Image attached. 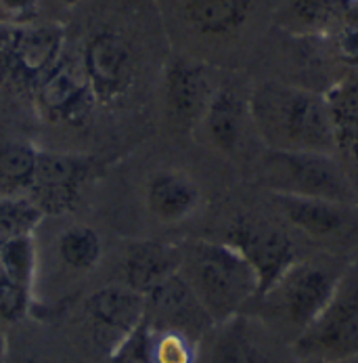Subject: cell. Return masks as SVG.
I'll return each instance as SVG.
<instances>
[{"mask_svg":"<svg viewBox=\"0 0 358 363\" xmlns=\"http://www.w3.org/2000/svg\"><path fill=\"white\" fill-rule=\"evenodd\" d=\"M32 288L11 281L0 273V323H15L28 315Z\"/></svg>","mask_w":358,"mask_h":363,"instance_id":"f1b7e54d","label":"cell"},{"mask_svg":"<svg viewBox=\"0 0 358 363\" xmlns=\"http://www.w3.org/2000/svg\"><path fill=\"white\" fill-rule=\"evenodd\" d=\"M266 0H176L185 26L204 38H231L248 28Z\"/></svg>","mask_w":358,"mask_h":363,"instance_id":"e0dca14e","label":"cell"},{"mask_svg":"<svg viewBox=\"0 0 358 363\" xmlns=\"http://www.w3.org/2000/svg\"><path fill=\"white\" fill-rule=\"evenodd\" d=\"M40 150L15 139H0V196H25L38 166Z\"/></svg>","mask_w":358,"mask_h":363,"instance_id":"7402d4cb","label":"cell"},{"mask_svg":"<svg viewBox=\"0 0 358 363\" xmlns=\"http://www.w3.org/2000/svg\"><path fill=\"white\" fill-rule=\"evenodd\" d=\"M145 323L154 330L180 332L202 342L216 325L187 279L176 273L145 296Z\"/></svg>","mask_w":358,"mask_h":363,"instance_id":"4fadbf2b","label":"cell"},{"mask_svg":"<svg viewBox=\"0 0 358 363\" xmlns=\"http://www.w3.org/2000/svg\"><path fill=\"white\" fill-rule=\"evenodd\" d=\"M325 101L331 116L335 156L348 170L358 191V74L337 80L325 93Z\"/></svg>","mask_w":358,"mask_h":363,"instance_id":"ffe728a7","label":"cell"},{"mask_svg":"<svg viewBox=\"0 0 358 363\" xmlns=\"http://www.w3.org/2000/svg\"><path fill=\"white\" fill-rule=\"evenodd\" d=\"M97 166L91 156L40 150L36 174L25 196L45 216H65L80 206L82 191L95 177Z\"/></svg>","mask_w":358,"mask_h":363,"instance_id":"30bf717a","label":"cell"},{"mask_svg":"<svg viewBox=\"0 0 358 363\" xmlns=\"http://www.w3.org/2000/svg\"><path fill=\"white\" fill-rule=\"evenodd\" d=\"M358 0H281L277 26L296 38H327Z\"/></svg>","mask_w":358,"mask_h":363,"instance_id":"44dd1931","label":"cell"},{"mask_svg":"<svg viewBox=\"0 0 358 363\" xmlns=\"http://www.w3.org/2000/svg\"><path fill=\"white\" fill-rule=\"evenodd\" d=\"M40 0H0V26L34 23Z\"/></svg>","mask_w":358,"mask_h":363,"instance_id":"f546056e","label":"cell"},{"mask_svg":"<svg viewBox=\"0 0 358 363\" xmlns=\"http://www.w3.org/2000/svg\"><path fill=\"white\" fill-rule=\"evenodd\" d=\"M250 124V91H243L233 82L218 84L200 122L207 141L222 154H235L241 147Z\"/></svg>","mask_w":358,"mask_h":363,"instance_id":"2e32d148","label":"cell"},{"mask_svg":"<svg viewBox=\"0 0 358 363\" xmlns=\"http://www.w3.org/2000/svg\"><path fill=\"white\" fill-rule=\"evenodd\" d=\"M105 363H154L151 355V330L149 325L143 323L128 334L109 355Z\"/></svg>","mask_w":358,"mask_h":363,"instance_id":"83f0119b","label":"cell"},{"mask_svg":"<svg viewBox=\"0 0 358 363\" xmlns=\"http://www.w3.org/2000/svg\"><path fill=\"white\" fill-rule=\"evenodd\" d=\"M183 246L159 240H141L128 246L124 257V286L147 296L159 284L180 273Z\"/></svg>","mask_w":358,"mask_h":363,"instance_id":"d6986e66","label":"cell"},{"mask_svg":"<svg viewBox=\"0 0 358 363\" xmlns=\"http://www.w3.org/2000/svg\"><path fill=\"white\" fill-rule=\"evenodd\" d=\"M4 355H6V338H4V332L0 328V363H4Z\"/></svg>","mask_w":358,"mask_h":363,"instance_id":"4dcf8cb0","label":"cell"},{"mask_svg":"<svg viewBox=\"0 0 358 363\" xmlns=\"http://www.w3.org/2000/svg\"><path fill=\"white\" fill-rule=\"evenodd\" d=\"M235 246L246 260L254 267L258 275V298L275 286V281L300 260L294 238L272 220L239 216L226 231V240Z\"/></svg>","mask_w":358,"mask_h":363,"instance_id":"9c48e42d","label":"cell"},{"mask_svg":"<svg viewBox=\"0 0 358 363\" xmlns=\"http://www.w3.org/2000/svg\"><path fill=\"white\" fill-rule=\"evenodd\" d=\"M296 363H325V362H318V359H298Z\"/></svg>","mask_w":358,"mask_h":363,"instance_id":"d6a6232c","label":"cell"},{"mask_svg":"<svg viewBox=\"0 0 358 363\" xmlns=\"http://www.w3.org/2000/svg\"><path fill=\"white\" fill-rule=\"evenodd\" d=\"M250 116L258 137L270 152L333 154V128L325 95L268 80L250 91Z\"/></svg>","mask_w":358,"mask_h":363,"instance_id":"6da1fadb","label":"cell"},{"mask_svg":"<svg viewBox=\"0 0 358 363\" xmlns=\"http://www.w3.org/2000/svg\"><path fill=\"white\" fill-rule=\"evenodd\" d=\"M80 63L97 105L113 107L134 86L137 59L130 43L113 28H99L84 40Z\"/></svg>","mask_w":358,"mask_h":363,"instance_id":"52a82bcc","label":"cell"},{"mask_svg":"<svg viewBox=\"0 0 358 363\" xmlns=\"http://www.w3.org/2000/svg\"><path fill=\"white\" fill-rule=\"evenodd\" d=\"M337 363H358V355H354V357H348V359H342V362Z\"/></svg>","mask_w":358,"mask_h":363,"instance_id":"1f68e13d","label":"cell"},{"mask_svg":"<svg viewBox=\"0 0 358 363\" xmlns=\"http://www.w3.org/2000/svg\"><path fill=\"white\" fill-rule=\"evenodd\" d=\"M348 262L335 257L296 260L260 301V321L294 345L331 298Z\"/></svg>","mask_w":358,"mask_h":363,"instance_id":"7a4b0ae2","label":"cell"},{"mask_svg":"<svg viewBox=\"0 0 358 363\" xmlns=\"http://www.w3.org/2000/svg\"><path fill=\"white\" fill-rule=\"evenodd\" d=\"M325 40L331 43V49L342 63L358 69V2Z\"/></svg>","mask_w":358,"mask_h":363,"instance_id":"4316f807","label":"cell"},{"mask_svg":"<svg viewBox=\"0 0 358 363\" xmlns=\"http://www.w3.org/2000/svg\"><path fill=\"white\" fill-rule=\"evenodd\" d=\"M63 4H78V2H82V0H61Z\"/></svg>","mask_w":358,"mask_h":363,"instance_id":"836d02e7","label":"cell"},{"mask_svg":"<svg viewBox=\"0 0 358 363\" xmlns=\"http://www.w3.org/2000/svg\"><path fill=\"white\" fill-rule=\"evenodd\" d=\"M272 202L294 229L318 242L342 240L354 227V206L283 194H272Z\"/></svg>","mask_w":358,"mask_h":363,"instance_id":"9a60e30c","label":"cell"},{"mask_svg":"<svg viewBox=\"0 0 358 363\" xmlns=\"http://www.w3.org/2000/svg\"><path fill=\"white\" fill-rule=\"evenodd\" d=\"M42 220V210L28 196H0V244L34 235Z\"/></svg>","mask_w":358,"mask_h":363,"instance_id":"cb8c5ba5","label":"cell"},{"mask_svg":"<svg viewBox=\"0 0 358 363\" xmlns=\"http://www.w3.org/2000/svg\"><path fill=\"white\" fill-rule=\"evenodd\" d=\"M216 89L218 82L212 67L204 61L187 55H176L168 61L163 78L166 109L180 128L200 126Z\"/></svg>","mask_w":358,"mask_h":363,"instance_id":"7c38bea8","label":"cell"},{"mask_svg":"<svg viewBox=\"0 0 358 363\" xmlns=\"http://www.w3.org/2000/svg\"><path fill=\"white\" fill-rule=\"evenodd\" d=\"M264 179L272 194L358 206L357 185L333 154L268 150L264 156Z\"/></svg>","mask_w":358,"mask_h":363,"instance_id":"277c9868","label":"cell"},{"mask_svg":"<svg viewBox=\"0 0 358 363\" xmlns=\"http://www.w3.org/2000/svg\"><path fill=\"white\" fill-rule=\"evenodd\" d=\"M180 275L216 325L241 315L260 290L254 267L229 242L197 240L183 246Z\"/></svg>","mask_w":358,"mask_h":363,"instance_id":"3957f363","label":"cell"},{"mask_svg":"<svg viewBox=\"0 0 358 363\" xmlns=\"http://www.w3.org/2000/svg\"><path fill=\"white\" fill-rule=\"evenodd\" d=\"M65 52V28L59 23L0 26V91L34 95Z\"/></svg>","mask_w":358,"mask_h":363,"instance_id":"5b68a950","label":"cell"},{"mask_svg":"<svg viewBox=\"0 0 358 363\" xmlns=\"http://www.w3.org/2000/svg\"><path fill=\"white\" fill-rule=\"evenodd\" d=\"M298 359L337 363L358 355V262H348L331 298L291 345Z\"/></svg>","mask_w":358,"mask_h":363,"instance_id":"8992f818","label":"cell"},{"mask_svg":"<svg viewBox=\"0 0 358 363\" xmlns=\"http://www.w3.org/2000/svg\"><path fill=\"white\" fill-rule=\"evenodd\" d=\"M57 255L74 271H93L103 259L101 235L88 225H71L59 235Z\"/></svg>","mask_w":358,"mask_h":363,"instance_id":"603a6c76","label":"cell"},{"mask_svg":"<svg viewBox=\"0 0 358 363\" xmlns=\"http://www.w3.org/2000/svg\"><path fill=\"white\" fill-rule=\"evenodd\" d=\"M147 208L163 225H178L191 218L202 206V189L183 170L166 168L149 177L145 189Z\"/></svg>","mask_w":358,"mask_h":363,"instance_id":"ac0fdd59","label":"cell"},{"mask_svg":"<svg viewBox=\"0 0 358 363\" xmlns=\"http://www.w3.org/2000/svg\"><path fill=\"white\" fill-rule=\"evenodd\" d=\"M97 345L107 355L145 319V296L124 284L95 290L82 305Z\"/></svg>","mask_w":358,"mask_h":363,"instance_id":"5bb4252c","label":"cell"},{"mask_svg":"<svg viewBox=\"0 0 358 363\" xmlns=\"http://www.w3.org/2000/svg\"><path fill=\"white\" fill-rule=\"evenodd\" d=\"M279 340L258 317L237 315L209 330L197 363H277Z\"/></svg>","mask_w":358,"mask_h":363,"instance_id":"8fae6325","label":"cell"},{"mask_svg":"<svg viewBox=\"0 0 358 363\" xmlns=\"http://www.w3.org/2000/svg\"><path fill=\"white\" fill-rule=\"evenodd\" d=\"M36 242L34 235L15 238L0 244V273L15 284L34 288L36 279Z\"/></svg>","mask_w":358,"mask_h":363,"instance_id":"d4e9b609","label":"cell"},{"mask_svg":"<svg viewBox=\"0 0 358 363\" xmlns=\"http://www.w3.org/2000/svg\"><path fill=\"white\" fill-rule=\"evenodd\" d=\"M32 99L47 122L71 128H86L99 107L82 69L80 55L76 57L67 49L38 84Z\"/></svg>","mask_w":358,"mask_h":363,"instance_id":"ba28073f","label":"cell"},{"mask_svg":"<svg viewBox=\"0 0 358 363\" xmlns=\"http://www.w3.org/2000/svg\"><path fill=\"white\" fill-rule=\"evenodd\" d=\"M149 330L154 363H197L202 342L172 330Z\"/></svg>","mask_w":358,"mask_h":363,"instance_id":"484cf974","label":"cell"}]
</instances>
